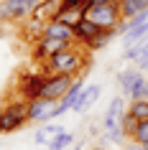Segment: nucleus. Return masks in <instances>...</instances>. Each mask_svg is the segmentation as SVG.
<instances>
[{
  "label": "nucleus",
  "mask_w": 148,
  "mask_h": 150,
  "mask_svg": "<svg viewBox=\"0 0 148 150\" xmlns=\"http://www.w3.org/2000/svg\"><path fill=\"white\" fill-rule=\"evenodd\" d=\"M84 46H79V43H71V46L61 48L59 54H54L44 64V71L49 74H69V76H77L79 71L84 69Z\"/></svg>",
  "instance_id": "obj_1"
},
{
  "label": "nucleus",
  "mask_w": 148,
  "mask_h": 150,
  "mask_svg": "<svg viewBox=\"0 0 148 150\" xmlns=\"http://www.w3.org/2000/svg\"><path fill=\"white\" fill-rule=\"evenodd\" d=\"M94 150H102V148H94Z\"/></svg>",
  "instance_id": "obj_31"
},
{
  "label": "nucleus",
  "mask_w": 148,
  "mask_h": 150,
  "mask_svg": "<svg viewBox=\"0 0 148 150\" xmlns=\"http://www.w3.org/2000/svg\"><path fill=\"white\" fill-rule=\"evenodd\" d=\"M56 18L66 25H74L79 21H84L87 18V8H82V3L79 0H59V10H56Z\"/></svg>",
  "instance_id": "obj_8"
},
{
  "label": "nucleus",
  "mask_w": 148,
  "mask_h": 150,
  "mask_svg": "<svg viewBox=\"0 0 148 150\" xmlns=\"http://www.w3.org/2000/svg\"><path fill=\"white\" fill-rule=\"evenodd\" d=\"M100 3H120V0H100Z\"/></svg>",
  "instance_id": "obj_30"
},
{
  "label": "nucleus",
  "mask_w": 148,
  "mask_h": 150,
  "mask_svg": "<svg viewBox=\"0 0 148 150\" xmlns=\"http://www.w3.org/2000/svg\"><path fill=\"white\" fill-rule=\"evenodd\" d=\"M56 99H46V97H39V99H31L28 102V122L33 125H44V122H54L56 120Z\"/></svg>",
  "instance_id": "obj_5"
},
{
  "label": "nucleus",
  "mask_w": 148,
  "mask_h": 150,
  "mask_svg": "<svg viewBox=\"0 0 148 150\" xmlns=\"http://www.w3.org/2000/svg\"><path fill=\"white\" fill-rule=\"evenodd\" d=\"M117 33H120V28H107V31H102L100 36H97V38H94L92 43L87 46V51H97V48L107 46V43H110V41H112V38H115Z\"/></svg>",
  "instance_id": "obj_20"
},
{
  "label": "nucleus",
  "mask_w": 148,
  "mask_h": 150,
  "mask_svg": "<svg viewBox=\"0 0 148 150\" xmlns=\"http://www.w3.org/2000/svg\"><path fill=\"white\" fill-rule=\"evenodd\" d=\"M28 122V102L26 99H16L8 102L5 107H0V135L16 132Z\"/></svg>",
  "instance_id": "obj_2"
},
{
  "label": "nucleus",
  "mask_w": 148,
  "mask_h": 150,
  "mask_svg": "<svg viewBox=\"0 0 148 150\" xmlns=\"http://www.w3.org/2000/svg\"><path fill=\"white\" fill-rule=\"evenodd\" d=\"M120 125H123V130H125V132H128V137H130V132H133V127L138 125V120L133 117L130 112H125V115H123V120H120Z\"/></svg>",
  "instance_id": "obj_25"
},
{
  "label": "nucleus",
  "mask_w": 148,
  "mask_h": 150,
  "mask_svg": "<svg viewBox=\"0 0 148 150\" xmlns=\"http://www.w3.org/2000/svg\"><path fill=\"white\" fill-rule=\"evenodd\" d=\"M105 137H107L110 142H115V145H123L125 137H128V132L123 130V125H115V127H110V130H105Z\"/></svg>",
  "instance_id": "obj_23"
},
{
  "label": "nucleus",
  "mask_w": 148,
  "mask_h": 150,
  "mask_svg": "<svg viewBox=\"0 0 148 150\" xmlns=\"http://www.w3.org/2000/svg\"><path fill=\"white\" fill-rule=\"evenodd\" d=\"M102 31H105V28H100L97 23H92L89 18H84V21H79V23L74 25V36H77V43H79V46H84V48L89 46V43H92V41L97 38Z\"/></svg>",
  "instance_id": "obj_13"
},
{
  "label": "nucleus",
  "mask_w": 148,
  "mask_h": 150,
  "mask_svg": "<svg viewBox=\"0 0 148 150\" xmlns=\"http://www.w3.org/2000/svg\"><path fill=\"white\" fill-rule=\"evenodd\" d=\"M130 140L138 145H148V120H138V125L130 132Z\"/></svg>",
  "instance_id": "obj_22"
},
{
  "label": "nucleus",
  "mask_w": 148,
  "mask_h": 150,
  "mask_svg": "<svg viewBox=\"0 0 148 150\" xmlns=\"http://www.w3.org/2000/svg\"><path fill=\"white\" fill-rule=\"evenodd\" d=\"M125 150H148V148H146V145H138V142H133V140H130V145H128Z\"/></svg>",
  "instance_id": "obj_26"
},
{
  "label": "nucleus",
  "mask_w": 148,
  "mask_h": 150,
  "mask_svg": "<svg viewBox=\"0 0 148 150\" xmlns=\"http://www.w3.org/2000/svg\"><path fill=\"white\" fill-rule=\"evenodd\" d=\"M138 69H143V71H148V56H143L138 61Z\"/></svg>",
  "instance_id": "obj_27"
},
{
  "label": "nucleus",
  "mask_w": 148,
  "mask_h": 150,
  "mask_svg": "<svg viewBox=\"0 0 148 150\" xmlns=\"http://www.w3.org/2000/svg\"><path fill=\"white\" fill-rule=\"evenodd\" d=\"M128 112L135 120H148V99H130L128 102Z\"/></svg>",
  "instance_id": "obj_21"
},
{
  "label": "nucleus",
  "mask_w": 148,
  "mask_h": 150,
  "mask_svg": "<svg viewBox=\"0 0 148 150\" xmlns=\"http://www.w3.org/2000/svg\"><path fill=\"white\" fill-rule=\"evenodd\" d=\"M148 36V21L146 23L135 25V28H128V31H123V46H133V43H138V41H143Z\"/></svg>",
  "instance_id": "obj_16"
},
{
  "label": "nucleus",
  "mask_w": 148,
  "mask_h": 150,
  "mask_svg": "<svg viewBox=\"0 0 148 150\" xmlns=\"http://www.w3.org/2000/svg\"><path fill=\"white\" fill-rule=\"evenodd\" d=\"M125 112H128V107H125V97H112V102L107 104V110H105V115H102V127L110 130V127L120 125V120H123Z\"/></svg>",
  "instance_id": "obj_12"
},
{
  "label": "nucleus",
  "mask_w": 148,
  "mask_h": 150,
  "mask_svg": "<svg viewBox=\"0 0 148 150\" xmlns=\"http://www.w3.org/2000/svg\"><path fill=\"white\" fill-rule=\"evenodd\" d=\"M143 79H146L143 69H125V71H120V74H117V87H120V92H123L125 99H130L133 89L138 87Z\"/></svg>",
  "instance_id": "obj_11"
},
{
  "label": "nucleus",
  "mask_w": 148,
  "mask_h": 150,
  "mask_svg": "<svg viewBox=\"0 0 148 150\" xmlns=\"http://www.w3.org/2000/svg\"><path fill=\"white\" fill-rule=\"evenodd\" d=\"M148 8V0H120V10H123V18H133L143 13Z\"/></svg>",
  "instance_id": "obj_18"
},
{
  "label": "nucleus",
  "mask_w": 148,
  "mask_h": 150,
  "mask_svg": "<svg viewBox=\"0 0 148 150\" xmlns=\"http://www.w3.org/2000/svg\"><path fill=\"white\" fill-rule=\"evenodd\" d=\"M87 18L97 23L100 28H120L123 25V10H120V3H94L92 8H87ZM123 31V28H120Z\"/></svg>",
  "instance_id": "obj_3"
},
{
  "label": "nucleus",
  "mask_w": 148,
  "mask_h": 150,
  "mask_svg": "<svg viewBox=\"0 0 148 150\" xmlns=\"http://www.w3.org/2000/svg\"><path fill=\"white\" fill-rule=\"evenodd\" d=\"M74 79H77V76H69V74H49L41 97H46V99H56V102H59V99L66 94V89L71 87V81H74Z\"/></svg>",
  "instance_id": "obj_7"
},
{
  "label": "nucleus",
  "mask_w": 148,
  "mask_h": 150,
  "mask_svg": "<svg viewBox=\"0 0 148 150\" xmlns=\"http://www.w3.org/2000/svg\"><path fill=\"white\" fill-rule=\"evenodd\" d=\"M61 130H64V127H61V125H56V122H44V125L36 130V137H33V142H36V145H49V142L54 140V137L61 132Z\"/></svg>",
  "instance_id": "obj_15"
},
{
  "label": "nucleus",
  "mask_w": 148,
  "mask_h": 150,
  "mask_svg": "<svg viewBox=\"0 0 148 150\" xmlns=\"http://www.w3.org/2000/svg\"><path fill=\"white\" fill-rule=\"evenodd\" d=\"M71 150H84V145H82V142H74V145H71Z\"/></svg>",
  "instance_id": "obj_29"
},
{
  "label": "nucleus",
  "mask_w": 148,
  "mask_h": 150,
  "mask_svg": "<svg viewBox=\"0 0 148 150\" xmlns=\"http://www.w3.org/2000/svg\"><path fill=\"white\" fill-rule=\"evenodd\" d=\"M41 0H0V23L8 21H28L33 8Z\"/></svg>",
  "instance_id": "obj_4"
},
{
  "label": "nucleus",
  "mask_w": 148,
  "mask_h": 150,
  "mask_svg": "<svg viewBox=\"0 0 148 150\" xmlns=\"http://www.w3.org/2000/svg\"><path fill=\"white\" fill-rule=\"evenodd\" d=\"M100 94H102V87H100V84H84V89H82L77 104H74V112H89L94 104H97Z\"/></svg>",
  "instance_id": "obj_14"
},
{
  "label": "nucleus",
  "mask_w": 148,
  "mask_h": 150,
  "mask_svg": "<svg viewBox=\"0 0 148 150\" xmlns=\"http://www.w3.org/2000/svg\"><path fill=\"white\" fill-rule=\"evenodd\" d=\"M44 38H54V41H64V43H77V36H74V28L66 23H61L59 18H51L46 21L44 31H41Z\"/></svg>",
  "instance_id": "obj_9"
},
{
  "label": "nucleus",
  "mask_w": 148,
  "mask_h": 150,
  "mask_svg": "<svg viewBox=\"0 0 148 150\" xmlns=\"http://www.w3.org/2000/svg\"><path fill=\"white\" fill-rule=\"evenodd\" d=\"M143 56H148V36L143 41H138V43H133V46L125 48L123 59H125V61H135V64H138Z\"/></svg>",
  "instance_id": "obj_17"
},
{
  "label": "nucleus",
  "mask_w": 148,
  "mask_h": 150,
  "mask_svg": "<svg viewBox=\"0 0 148 150\" xmlns=\"http://www.w3.org/2000/svg\"><path fill=\"white\" fill-rule=\"evenodd\" d=\"M130 99H148V79H143V81L138 84V87L133 89ZM130 99H128V102H130Z\"/></svg>",
  "instance_id": "obj_24"
},
{
  "label": "nucleus",
  "mask_w": 148,
  "mask_h": 150,
  "mask_svg": "<svg viewBox=\"0 0 148 150\" xmlns=\"http://www.w3.org/2000/svg\"><path fill=\"white\" fill-rule=\"evenodd\" d=\"M146 148H148V145H146Z\"/></svg>",
  "instance_id": "obj_32"
},
{
  "label": "nucleus",
  "mask_w": 148,
  "mask_h": 150,
  "mask_svg": "<svg viewBox=\"0 0 148 150\" xmlns=\"http://www.w3.org/2000/svg\"><path fill=\"white\" fill-rule=\"evenodd\" d=\"M79 3H82V8H92L94 3H100V0H79Z\"/></svg>",
  "instance_id": "obj_28"
},
{
  "label": "nucleus",
  "mask_w": 148,
  "mask_h": 150,
  "mask_svg": "<svg viewBox=\"0 0 148 150\" xmlns=\"http://www.w3.org/2000/svg\"><path fill=\"white\" fill-rule=\"evenodd\" d=\"M71 145H74V135L66 132V130H61V132H59L54 140L46 145V150H69Z\"/></svg>",
  "instance_id": "obj_19"
},
{
  "label": "nucleus",
  "mask_w": 148,
  "mask_h": 150,
  "mask_svg": "<svg viewBox=\"0 0 148 150\" xmlns=\"http://www.w3.org/2000/svg\"><path fill=\"white\" fill-rule=\"evenodd\" d=\"M46 79H49V71H44V74H23V76H21V87H18L21 99H26V102L39 99L41 92H44Z\"/></svg>",
  "instance_id": "obj_6"
},
{
  "label": "nucleus",
  "mask_w": 148,
  "mask_h": 150,
  "mask_svg": "<svg viewBox=\"0 0 148 150\" xmlns=\"http://www.w3.org/2000/svg\"><path fill=\"white\" fill-rule=\"evenodd\" d=\"M82 89H84V79L77 76V79L71 81V87L66 89V94H64L61 99H59V104H56V117H61V115H66L69 110H74V104H77Z\"/></svg>",
  "instance_id": "obj_10"
}]
</instances>
